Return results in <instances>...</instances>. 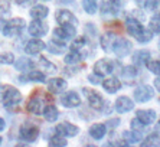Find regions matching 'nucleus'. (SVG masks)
Here are the masks:
<instances>
[{
    "label": "nucleus",
    "mask_w": 160,
    "mask_h": 147,
    "mask_svg": "<svg viewBox=\"0 0 160 147\" xmlns=\"http://www.w3.org/2000/svg\"><path fill=\"white\" fill-rule=\"evenodd\" d=\"M101 46L105 52H112L117 56H126L131 51V42L112 32H107L101 38Z\"/></svg>",
    "instance_id": "f257e3e1"
},
{
    "label": "nucleus",
    "mask_w": 160,
    "mask_h": 147,
    "mask_svg": "<svg viewBox=\"0 0 160 147\" xmlns=\"http://www.w3.org/2000/svg\"><path fill=\"white\" fill-rule=\"evenodd\" d=\"M126 28H127V32L130 33L131 36L136 38L138 42L146 43V42H150V41H152V38H153L152 30H150V29H146L144 26L138 22L137 19L128 18L126 20Z\"/></svg>",
    "instance_id": "f03ea898"
},
{
    "label": "nucleus",
    "mask_w": 160,
    "mask_h": 147,
    "mask_svg": "<svg viewBox=\"0 0 160 147\" xmlns=\"http://www.w3.org/2000/svg\"><path fill=\"white\" fill-rule=\"evenodd\" d=\"M22 101V94L12 85H0V103L4 107H15Z\"/></svg>",
    "instance_id": "7ed1b4c3"
},
{
    "label": "nucleus",
    "mask_w": 160,
    "mask_h": 147,
    "mask_svg": "<svg viewBox=\"0 0 160 147\" xmlns=\"http://www.w3.org/2000/svg\"><path fill=\"white\" fill-rule=\"evenodd\" d=\"M23 28H25V22L20 18L12 19V20L0 19V30L4 36H15L22 32Z\"/></svg>",
    "instance_id": "20e7f679"
},
{
    "label": "nucleus",
    "mask_w": 160,
    "mask_h": 147,
    "mask_svg": "<svg viewBox=\"0 0 160 147\" xmlns=\"http://www.w3.org/2000/svg\"><path fill=\"white\" fill-rule=\"evenodd\" d=\"M38 136H39V129L32 123H25L20 127V139L28 141V143L35 141L38 139Z\"/></svg>",
    "instance_id": "39448f33"
},
{
    "label": "nucleus",
    "mask_w": 160,
    "mask_h": 147,
    "mask_svg": "<svg viewBox=\"0 0 160 147\" xmlns=\"http://www.w3.org/2000/svg\"><path fill=\"white\" fill-rule=\"evenodd\" d=\"M84 95L87 97V99H88L89 105L92 107L94 110H102L104 108V98L98 94L97 91H94V89H89V88H84Z\"/></svg>",
    "instance_id": "423d86ee"
},
{
    "label": "nucleus",
    "mask_w": 160,
    "mask_h": 147,
    "mask_svg": "<svg viewBox=\"0 0 160 147\" xmlns=\"http://www.w3.org/2000/svg\"><path fill=\"white\" fill-rule=\"evenodd\" d=\"M112 71H114V62L110 59H100L94 65V74H97L100 77H105L108 74H111Z\"/></svg>",
    "instance_id": "0eeeda50"
},
{
    "label": "nucleus",
    "mask_w": 160,
    "mask_h": 147,
    "mask_svg": "<svg viewBox=\"0 0 160 147\" xmlns=\"http://www.w3.org/2000/svg\"><path fill=\"white\" fill-rule=\"evenodd\" d=\"M56 20H58V23L61 26H77L78 25L77 18L69 10H65V9H62V10H59L56 13Z\"/></svg>",
    "instance_id": "6e6552de"
},
{
    "label": "nucleus",
    "mask_w": 160,
    "mask_h": 147,
    "mask_svg": "<svg viewBox=\"0 0 160 147\" xmlns=\"http://www.w3.org/2000/svg\"><path fill=\"white\" fill-rule=\"evenodd\" d=\"M46 30H48V25L42 22V19H35L29 25V33L35 38H41L46 35Z\"/></svg>",
    "instance_id": "1a4fd4ad"
},
{
    "label": "nucleus",
    "mask_w": 160,
    "mask_h": 147,
    "mask_svg": "<svg viewBox=\"0 0 160 147\" xmlns=\"http://www.w3.org/2000/svg\"><path fill=\"white\" fill-rule=\"evenodd\" d=\"M153 97H154V89L150 85H143V87L134 91V98L137 99L138 103H146Z\"/></svg>",
    "instance_id": "9d476101"
},
{
    "label": "nucleus",
    "mask_w": 160,
    "mask_h": 147,
    "mask_svg": "<svg viewBox=\"0 0 160 147\" xmlns=\"http://www.w3.org/2000/svg\"><path fill=\"white\" fill-rule=\"evenodd\" d=\"M55 131L62 137H74L78 134L79 129L74 124H69V123H61V124L56 125Z\"/></svg>",
    "instance_id": "9b49d317"
},
{
    "label": "nucleus",
    "mask_w": 160,
    "mask_h": 147,
    "mask_svg": "<svg viewBox=\"0 0 160 147\" xmlns=\"http://www.w3.org/2000/svg\"><path fill=\"white\" fill-rule=\"evenodd\" d=\"M121 9V0H102L101 13L102 15H114Z\"/></svg>",
    "instance_id": "f8f14e48"
},
{
    "label": "nucleus",
    "mask_w": 160,
    "mask_h": 147,
    "mask_svg": "<svg viewBox=\"0 0 160 147\" xmlns=\"http://www.w3.org/2000/svg\"><path fill=\"white\" fill-rule=\"evenodd\" d=\"M61 104L63 107H68V108H74V107H78L81 104V98H79V95L75 91H69L65 95H62Z\"/></svg>",
    "instance_id": "ddd939ff"
},
{
    "label": "nucleus",
    "mask_w": 160,
    "mask_h": 147,
    "mask_svg": "<svg viewBox=\"0 0 160 147\" xmlns=\"http://www.w3.org/2000/svg\"><path fill=\"white\" fill-rule=\"evenodd\" d=\"M75 26H61V28H56L55 29V38L61 39V41H68L71 38L75 36Z\"/></svg>",
    "instance_id": "4468645a"
},
{
    "label": "nucleus",
    "mask_w": 160,
    "mask_h": 147,
    "mask_svg": "<svg viewBox=\"0 0 160 147\" xmlns=\"http://www.w3.org/2000/svg\"><path fill=\"white\" fill-rule=\"evenodd\" d=\"M68 82L63 79V78H53L48 82V89L53 94H61L67 89Z\"/></svg>",
    "instance_id": "2eb2a0df"
},
{
    "label": "nucleus",
    "mask_w": 160,
    "mask_h": 147,
    "mask_svg": "<svg viewBox=\"0 0 160 147\" xmlns=\"http://www.w3.org/2000/svg\"><path fill=\"white\" fill-rule=\"evenodd\" d=\"M46 48V45L41 41V39H32L26 43V48H25V52L28 55H36L39 52H42Z\"/></svg>",
    "instance_id": "dca6fc26"
},
{
    "label": "nucleus",
    "mask_w": 160,
    "mask_h": 147,
    "mask_svg": "<svg viewBox=\"0 0 160 147\" xmlns=\"http://www.w3.org/2000/svg\"><path fill=\"white\" fill-rule=\"evenodd\" d=\"M42 105H43V101H42V98L39 95H33L32 98L29 99V103H28L26 105V110L29 111V113H32V114H36L39 115L42 113Z\"/></svg>",
    "instance_id": "f3484780"
},
{
    "label": "nucleus",
    "mask_w": 160,
    "mask_h": 147,
    "mask_svg": "<svg viewBox=\"0 0 160 147\" xmlns=\"http://www.w3.org/2000/svg\"><path fill=\"white\" fill-rule=\"evenodd\" d=\"M134 108V103L128 97H120L116 101V111L117 113H127Z\"/></svg>",
    "instance_id": "a211bd4d"
},
{
    "label": "nucleus",
    "mask_w": 160,
    "mask_h": 147,
    "mask_svg": "<svg viewBox=\"0 0 160 147\" xmlns=\"http://www.w3.org/2000/svg\"><path fill=\"white\" fill-rule=\"evenodd\" d=\"M137 118L143 123L144 125L152 124L156 118V113L153 110H138L137 111Z\"/></svg>",
    "instance_id": "6ab92c4d"
},
{
    "label": "nucleus",
    "mask_w": 160,
    "mask_h": 147,
    "mask_svg": "<svg viewBox=\"0 0 160 147\" xmlns=\"http://www.w3.org/2000/svg\"><path fill=\"white\" fill-rule=\"evenodd\" d=\"M102 87H104V89L107 92L114 94V92H117L121 88V82H120L117 78H108V79H105V81L102 82Z\"/></svg>",
    "instance_id": "aec40b11"
},
{
    "label": "nucleus",
    "mask_w": 160,
    "mask_h": 147,
    "mask_svg": "<svg viewBox=\"0 0 160 147\" xmlns=\"http://www.w3.org/2000/svg\"><path fill=\"white\" fill-rule=\"evenodd\" d=\"M105 131H107V127H105V124H101V123L91 125V129H89V134L95 140L102 139L105 136Z\"/></svg>",
    "instance_id": "412c9836"
},
{
    "label": "nucleus",
    "mask_w": 160,
    "mask_h": 147,
    "mask_svg": "<svg viewBox=\"0 0 160 147\" xmlns=\"http://www.w3.org/2000/svg\"><path fill=\"white\" fill-rule=\"evenodd\" d=\"M150 59V52L149 51H137L133 55V63L134 65H146V62Z\"/></svg>",
    "instance_id": "4be33fe9"
},
{
    "label": "nucleus",
    "mask_w": 160,
    "mask_h": 147,
    "mask_svg": "<svg viewBox=\"0 0 160 147\" xmlns=\"http://www.w3.org/2000/svg\"><path fill=\"white\" fill-rule=\"evenodd\" d=\"M20 82H28V81H33V82H45V75L39 71H33V72L28 74L25 77H20L19 78Z\"/></svg>",
    "instance_id": "5701e85b"
},
{
    "label": "nucleus",
    "mask_w": 160,
    "mask_h": 147,
    "mask_svg": "<svg viewBox=\"0 0 160 147\" xmlns=\"http://www.w3.org/2000/svg\"><path fill=\"white\" fill-rule=\"evenodd\" d=\"M143 147H157L160 146V133H152L142 141Z\"/></svg>",
    "instance_id": "b1692460"
},
{
    "label": "nucleus",
    "mask_w": 160,
    "mask_h": 147,
    "mask_svg": "<svg viewBox=\"0 0 160 147\" xmlns=\"http://www.w3.org/2000/svg\"><path fill=\"white\" fill-rule=\"evenodd\" d=\"M43 117L46 118V121H55L56 118H58V115H59V113H58V110H56V107L52 105V104H49V105H46L43 108Z\"/></svg>",
    "instance_id": "393cba45"
},
{
    "label": "nucleus",
    "mask_w": 160,
    "mask_h": 147,
    "mask_svg": "<svg viewBox=\"0 0 160 147\" xmlns=\"http://www.w3.org/2000/svg\"><path fill=\"white\" fill-rule=\"evenodd\" d=\"M49 10L46 6H42V4H38V6H33L32 10H30V16L33 19H45L48 16Z\"/></svg>",
    "instance_id": "a878e982"
},
{
    "label": "nucleus",
    "mask_w": 160,
    "mask_h": 147,
    "mask_svg": "<svg viewBox=\"0 0 160 147\" xmlns=\"http://www.w3.org/2000/svg\"><path fill=\"white\" fill-rule=\"evenodd\" d=\"M123 137H124V143H140L142 140V133L140 131H124L123 133Z\"/></svg>",
    "instance_id": "bb28decb"
},
{
    "label": "nucleus",
    "mask_w": 160,
    "mask_h": 147,
    "mask_svg": "<svg viewBox=\"0 0 160 147\" xmlns=\"http://www.w3.org/2000/svg\"><path fill=\"white\" fill-rule=\"evenodd\" d=\"M49 51L52 52V53H61V52L65 51V48H67V45L63 43V41H61V39H58V42H56V39H53L51 43H49Z\"/></svg>",
    "instance_id": "cd10ccee"
},
{
    "label": "nucleus",
    "mask_w": 160,
    "mask_h": 147,
    "mask_svg": "<svg viewBox=\"0 0 160 147\" xmlns=\"http://www.w3.org/2000/svg\"><path fill=\"white\" fill-rule=\"evenodd\" d=\"M81 59H82L81 51H74V49H71V52L65 56V62L67 63H78Z\"/></svg>",
    "instance_id": "c85d7f7f"
},
{
    "label": "nucleus",
    "mask_w": 160,
    "mask_h": 147,
    "mask_svg": "<svg viewBox=\"0 0 160 147\" xmlns=\"http://www.w3.org/2000/svg\"><path fill=\"white\" fill-rule=\"evenodd\" d=\"M123 77L127 79H130V82H133V79L137 77V68L133 65H128V66H124L123 69Z\"/></svg>",
    "instance_id": "c756f323"
},
{
    "label": "nucleus",
    "mask_w": 160,
    "mask_h": 147,
    "mask_svg": "<svg viewBox=\"0 0 160 147\" xmlns=\"http://www.w3.org/2000/svg\"><path fill=\"white\" fill-rule=\"evenodd\" d=\"M33 65L35 63L32 62V61H29L28 58H20L16 62V69H19V71H28V69H30V68H33Z\"/></svg>",
    "instance_id": "7c9ffc66"
},
{
    "label": "nucleus",
    "mask_w": 160,
    "mask_h": 147,
    "mask_svg": "<svg viewBox=\"0 0 160 147\" xmlns=\"http://www.w3.org/2000/svg\"><path fill=\"white\" fill-rule=\"evenodd\" d=\"M149 29L154 33H159L160 32V13H154L152 19L149 22Z\"/></svg>",
    "instance_id": "2f4dec72"
},
{
    "label": "nucleus",
    "mask_w": 160,
    "mask_h": 147,
    "mask_svg": "<svg viewBox=\"0 0 160 147\" xmlns=\"http://www.w3.org/2000/svg\"><path fill=\"white\" fill-rule=\"evenodd\" d=\"M82 6H84L87 13L94 15L97 12V0H82Z\"/></svg>",
    "instance_id": "473e14b6"
},
{
    "label": "nucleus",
    "mask_w": 160,
    "mask_h": 147,
    "mask_svg": "<svg viewBox=\"0 0 160 147\" xmlns=\"http://www.w3.org/2000/svg\"><path fill=\"white\" fill-rule=\"evenodd\" d=\"M146 66H147V69L150 72L156 74V75H160V61H147L146 62Z\"/></svg>",
    "instance_id": "72a5a7b5"
},
{
    "label": "nucleus",
    "mask_w": 160,
    "mask_h": 147,
    "mask_svg": "<svg viewBox=\"0 0 160 147\" xmlns=\"http://www.w3.org/2000/svg\"><path fill=\"white\" fill-rule=\"evenodd\" d=\"M49 146L51 147H63V146H67V140L63 139L62 136H55L49 140Z\"/></svg>",
    "instance_id": "f704fd0d"
},
{
    "label": "nucleus",
    "mask_w": 160,
    "mask_h": 147,
    "mask_svg": "<svg viewBox=\"0 0 160 147\" xmlns=\"http://www.w3.org/2000/svg\"><path fill=\"white\" fill-rule=\"evenodd\" d=\"M85 43H87L85 38H78V39H75L74 43L71 45V49H74V51H81V48H84Z\"/></svg>",
    "instance_id": "c9c22d12"
},
{
    "label": "nucleus",
    "mask_w": 160,
    "mask_h": 147,
    "mask_svg": "<svg viewBox=\"0 0 160 147\" xmlns=\"http://www.w3.org/2000/svg\"><path fill=\"white\" fill-rule=\"evenodd\" d=\"M41 65H42V68H43L46 72H55V71H56L55 65H53V63H51L49 61H46L45 58H41Z\"/></svg>",
    "instance_id": "e433bc0d"
},
{
    "label": "nucleus",
    "mask_w": 160,
    "mask_h": 147,
    "mask_svg": "<svg viewBox=\"0 0 160 147\" xmlns=\"http://www.w3.org/2000/svg\"><path fill=\"white\" fill-rule=\"evenodd\" d=\"M143 129H144V124H143L137 117L134 118V120H131V130H133V131H140L142 133Z\"/></svg>",
    "instance_id": "4c0bfd02"
},
{
    "label": "nucleus",
    "mask_w": 160,
    "mask_h": 147,
    "mask_svg": "<svg viewBox=\"0 0 160 147\" xmlns=\"http://www.w3.org/2000/svg\"><path fill=\"white\" fill-rule=\"evenodd\" d=\"M15 62V56L6 52V53H0V63H13Z\"/></svg>",
    "instance_id": "58836bf2"
},
{
    "label": "nucleus",
    "mask_w": 160,
    "mask_h": 147,
    "mask_svg": "<svg viewBox=\"0 0 160 147\" xmlns=\"http://www.w3.org/2000/svg\"><path fill=\"white\" fill-rule=\"evenodd\" d=\"M9 15H10L9 6L6 3H0V19H6Z\"/></svg>",
    "instance_id": "ea45409f"
},
{
    "label": "nucleus",
    "mask_w": 160,
    "mask_h": 147,
    "mask_svg": "<svg viewBox=\"0 0 160 147\" xmlns=\"http://www.w3.org/2000/svg\"><path fill=\"white\" fill-rule=\"evenodd\" d=\"M15 2L19 4V6H28V4L35 3L36 0H15Z\"/></svg>",
    "instance_id": "a19ab883"
},
{
    "label": "nucleus",
    "mask_w": 160,
    "mask_h": 147,
    "mask_svg": "<svg viewBox=\"0 0 160 147\" xmlns=\"http://www.w3.org/2000/svg\"><path fill=\"white\" fill-rule=\"evenodd\" d=\"M98 78H101L100 75H97V74H94V75H89L88 77V79H89V82H92V84H100V79Z\"/></svg>",
    "instance_id": "79ce46f5"
},
{
    "label": "nucleus",
    "mask_w": 160,
    "mask_h": 147,
    "mask_svg": "<svg viewBox=\"0 0 160 147\" xmlns=\"http://www.w3.org/2000/svg\"><path fill=\"white\" fill-rule=\"evenodd\" d=\"M4 127H6V123H4L3 118H0V131H3Z\"/></svg>",
    "instance_id": "37998d69"
},
{
    "label": "nucleus",
    "mask_w": 160,
    "mask_h": 147,
    "mask_svg": "<svg viewBox=\"0 0 160 147\" xmlns=\"http://www.w3.org/2000/svg\"><path fill=\"white\" fill-rule=\"evenodd\" d=\"M154 87L160 91V78H156V81H154Z\"/></svg>",
    "instance_id": "c03bdc74"
},
{
    "label": "nucleus",
    "mask_w": 160,
    "mask_h": 147,
    "mask_svg": "<svg viewBox=\"0 0 160 147\" xmlns=\"http://www.w3.org/2000/svg\"><path fill=\"white\" fill-rule=\"evenodd\" d=\"M0 143H2V137H0Z\"/></svg>",
    "instance_id": "a18cd8bd"
},
{
    "label": "nucleus",
    "mask_w": 160,
    "mask_h": 147,
    "mask_svg": "<svg viewBox=\"0 0 160 147\" xmlns=\"http://www.w3.org/2000/svg\"><path fill=\"white\" fill-rule=\"evenodd\" d=\"M159 127H160V121H159Z\"/></svg>",
    "instance_id": "49530a36"
}]
</instances>
